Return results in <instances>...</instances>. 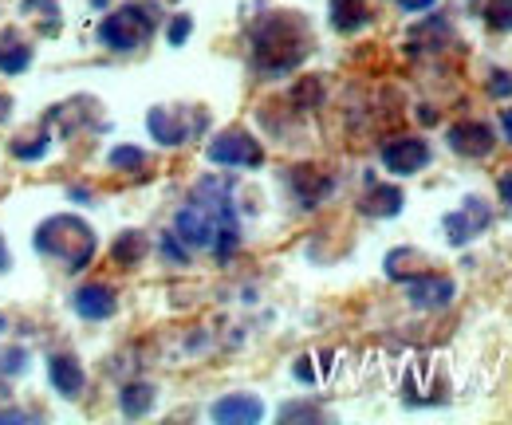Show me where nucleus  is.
Listing matches in <instances>:
<instances>
[{"label":"nucleus","mask_w":512,"mask_h":425,"mask_svg":"<svg viewBox=\"0 0 512 425\" xmlns=\"http://www.w3.org/2000/svg\"><path fill=\"white\" fill-rule=\"evenodd\" d=\"M312 52V32L296 12H272L253 28V67L264 79L292 75Z\"/></svg>","instance_id":"f257e3e1"},{"label":"nucleus","mask_w":512,"mask_h":425,"mask_svg":"<svg viewBox=\"0 0 512 425\" xmlns=\"http://www.w3.org/2000/svg\"><path fill=\"white\" fill-rule=\"evenodd\" d=\"M95 248H99L95 229L87 221H79L75 213H56L36 229V252L64 264L67 272H83L91 264Z\"/></svg>","instance_id":"f03ea898"},{"label":"nucleus","mask_w":512,"mask_h":425,"mask_svg":"<svg viewBox=\"0 0 512 425\" xmlns=\"http://www.w3.org/2000/svg\"><path fill=\"white\" fill-rule=\"evenodd\" d=\"M158 20H162L158 0H127L123 8H115V12H107L99 20V44L111 48V52H119V56L138 52L154 36Z\"/></svg>","instance_id":"7ed1b4c3"},{"label":"nucleus","mask_w":512,"mask_h":425,"mask_svg":"<svg viewBox=\"0 0 512 425\" xmlns=\"http://www.w3.org/2000/svg\"><path fill=\"white\" fill-rule=\"evenodd\" d=\"M209 162L213 166H225V170H256L264 166V146L256 142L249 130H221L213 142H209Z\"/></svg>","instance_id":"20e7f679"},{"label":"nucleus","mask_w":512,"mask_h":425,"mask_svg":"<svg viewBox=\"0 0 512 425\" xmlns=\"http://www.w3.org/2000/svg\"><path fill=\"white\" fill-rule=\"evenodd\" d=\"M489 221H493L489 205L481 197H465L461 209H453V213L442 217V229H446V241L453 248H461V244H469L473 237H481L489 229Z\"/></svg>","instance_id":"39448f33"},{"label":"nucleus","mask_w":512,"mask_h":425,"mask_svg":"<svg viewBox=\"0 0 512 425\" xmlns=\"http://www.w3.org/2000/svg\"><path fill=\"white\" fill-rule=\"evenodd\" d=\"M457 296V284L449 276H438V272H418L406 280V300L418 307V311H446Z\"/></svg>","instance_id":"423d86ee"},{"label":"nucleus","mask_w":512,"mask_h":425,"mask_svg":"<svg viewBox=\"0 0 512 425\" xmlns=\"http://www.w3.org/2000/svg\"><path fill=\"white\" fill-rule=\"evenodd\" d=\"M383 166L394 178H414L418 170L430 166V142H422V138H394V142H386Z\"/></svg>","instance_id":"0eeeda50"},{"label":"nucleus","mask_w":512,"mask_h":425,"mask_svg":"<svg viewBox=\"0 0 512 425\" xmlns=\"http://www.w3.org/2000/svg\"><path fill=\"white\" fill-rule=\"evenodd\" d=\"M446 142H449V150L461 154V158H489L493 146H497V134H493V126H485V122L465 119V122H457V126H449Z\"/></svg>","instance_id":"6e6552de"},{"label":"nucleus","mask_w":512,"mask_h":425,"mask_svg":"<svg viewBox=\"0 0 512 425\" xmlns=\"http://www.w3.org/2000/svg\"><path fill=\"white\" fill-rule=\"evenodd\" d=\"M71 311H75L79 319L103 323V319H111V315L119 311V296H115L111 284H83V288H75V296H71Z\"/></svg>","instance_id":"1a4fd4ad"},{"label":"nucleus","mask_w":512,"mask_h":425,"mask_svg":"<svg viewBox=\"0 0 512 425\" xmlns=\"http://www.w3.org/2000/svg\"><path fill=\"white\" fill-rule=\"evenodd\" d=\"M288 189H292V197H296L304 209H316V205H323V201L335 193V178L316 170V166H296V170L288 174Z\"/></svg>","instance_id":"9d476101"},{"label":"nucleus","mask_w":512,"mask_h":425,"mask_svg":"<svg viewBox=\"0 0 512 425\" xmlns=\"http://www.w3.org/2000/svg\"><path fill=\"white\" fill-rule=\"evenodd\" d=\"M209 418L217 425H256L264 418V402L253 394H225L209 406Z\"/></svg>","instance_id":"9b49d317"},{"label":"nucleus","mask_w":512,"mask_h":425,"mask_svg":"<svg viewBox=\"0 0 512 425\" xmlns=\"http://www.w3.org/2000/svg\"><path fill=\"white\" fill-rule=\"evenodd\" d=\"M48 382L60 398H79L87 386V374L75 355H48Z\"/></svg>","instance_id":"f8f14e48"},{"label":"nucleus","mask_w":512,"mask_h":425,"mask_svg":"<svg viewBox=\"0 0 512 425\" xmlns=\"http://www.w3.org/2000/svg\"><path fill=\"white\" fill-rule=\"evenodd\" d=\"M146 126H150L154 142H162V146H182V142L190 138L186 119H182L178 111H170V107H154V111L146 115Z\"/></svg>","instance_id":"ddd939ff"},{"label":"nucleus","mask_w":512,"mask_h":425,"mask_svg":"<svg viewBox=\"0 0 512 425\" xmlns=\"http://www.w3.org/2000/svg\"><path fill=\"white\" fill-rule=\"evenodd\" d=\"M402 205H406V197H402V189L398 185H383L371 178V189L363 193V201H359V209L367 213V217H398L402 213Z\"/></svg>","instance_id":"4468645a"},{"label":"nucleus","mask_w":512,"mask_h":425,"mask_svg":"<svg viewBox=\"0 0 512 425\" xmlns=\"http://www.w3.org/2000/svg\"><path fill=\"white\" fill-rule=\"evenodd\" d=\"M327 16H331V28L335 32L351 36V32H359V28L371 24V4L367 0H331L327 4Z\"/></svg>","instance_id":"2eb2a0df"},{"label":"nucleus","mask_w":512,"mask_h":425,"mask_svg":"<svg viewBox=\"0 0 512 425\" xmlns=\"http://www.w3.org/2000/svg\"><path fill=\"white\" fill-rule=\"evenodd\" d=\"M154 398H158V390L150 382H130V386H123V394H119V410L127 418H146L154 410Z\"/></svg>","instance_id":"dca6fc26"},{"label":"nucleus","mask_w":512,"mask_h":425,"mask_svg":"<svg viewBox=\"0 0 512 425\" xmlns=\"http://www.w3.org/2000/svg\"><path fill=\"white\" fill-rule=\"evenodd\" d=\"M146 252H150V244H146L142 233H134V229L119 233V241L111 244V260H115L119 268H134V264H142V256H146Z\"/></svg>","instance_id":"f3484780"},{"label":"nucleus","mask_w":512,"mask_h":425,"mask_svg":"<svg viewBox=\"0 0 512 425\" xmlns=\"http://www.w3.org/2000/svg\"><path fill=\"white\" fill-rule=\"evenodd\" d=\"M32 67V48L16 36H4L0 40V75H20Z\"/></svg>","instance_id":"a211bd4d"},{"label":"nucleus","mask_w":512,"mask_h":425,"mask_svg":"<svg viewBox=\"0 0 512 425\" xmlns=\"http://www.w3.org/2000/svg\"><path fill=\"white\" fill-rule=\"evenodd\" d=\"M418 260H426L422 252H414V248H394L390 256H386V276L390 280H410V276H418V268H410V264H418ZM426 272V268H422Z\"/></svg>","instance_id":"6ab92c4d"},{"label":"nucleus","mask_w":512,"mask_h":425,"mask_svg":"<svg viewBox=\"0 0 512 425\" xmlns=\"http://www.w3.org/2000/svg\"><path fill=\"white\" fill-rule=\"evenodd\" d=\"M107 166H111V170H123V174L142 170V166H146V150H142V146H115V150L107 154Z\"/></svg>","instance_id":"aec40b11"},{"label":"nucleus","mask_w":512,"mask_h":425,"mask_svg":"<svg viewBox=\"0 0 512 425\" xmlns=\"http://www.w3.org/2000/svg\"><path fill=\"white\" fill-rule=\"evenodd\" d=\"M48 150H52V134H48V130H44V134H36V138H24V142H16V146H12V154H16L20 162H40Z\"/></svg>","instance_id":"412c9836"},{"label":"nucleus","mask_w":512,"mask_h":425,"mask_svg":"<svg viewBox=\"0 0 512 425\" xmlns=\"http://www.w3.org/2000/svg\"><path fill=\"white\" fill-rule=\"evenodd\" d=\"M485 24L493 32H512V0H489L485 4Z\"/></svg>","instance_id":"4be33fe9"},{"label":"nucleus","mask_w":512,"mask_h":425,"mask_svg":"<svg viewBox=\"0 0 512 425\" xmlns=\"http://www.w3.org/2000/svg\"><path fill=\"white\" fill-rule=\"evenodd\" d=\"M292 99H296L300 107H316V103L323 99V83L320 79H300L296 91H292Z\"/></svg>","instance_id":"5701e85b"},{"label":"nucleus","mask_w":512,"mask_h":425,"mask_svg":"<svg viewBox=\"0 0 512 425\" xmlns=\"http://www.w3.org/2000/svg\"><path fill=\"white\" fill-rule=\"evenodd\" d=\"M24 370H28V351H24V347H8V351L0 355V374L12 378V374H24Z\"/></svg>","instance_id":"b1692460"},{"label":"nucleus","mask_w":512,"mask_h":425,"mask_svg":"<svg viewBox=\"0 0 512 425\" xmlns=\"http://www.w3.org/2000/svg\"><path fill=\"white\" fill-rule=\"evenodd\" d=\"M190 32H193L190 16H174V20H170V28H166V40H170V48H182V44L190 40Z\"/></svg>","instance_id":"393cba45"},{"label":"nucleus","mask_w":512,"mask_h":425,"mask_svg":"<svg viewBox=\"0 0 512 425\" xmlns=\"http://www.w3.org/2000/svg\"><path fill=\"white\" fill-rule=\"evenodd\" d=\"M292 374H296V382H304V386H316V382L323 378L320 366H316V359H312V355L296 359V366H292Z\"/></svg>","instance_id":"a878e982"},{"label":"nucleus","mask_w":512,"mask_h":425,"mask_svg":"<svg viewBox=\"0 0 512 425\" xmlns=\"http://www.w3.org/2000/svg\"><path fill=\"white\" fill-rule=\"evenodd\" d=\"M162 256H166V260L186 264V260H190V248L178 241V233H166V237H162Z\"/></svg>","instance_id":"bb28decb"},{"label":"nucleus","mask_w":512,"mask_h":425,"mask_svg":"<svg viewBox=\"0 0 512 425\" xmlns=\"http://www.w3.org/2000/svg\"><path fill=\"white\" fill-rule=\"evenodd\" d=\"M296 418H304V422H320L323 410H316V406H300V402L280 410V422H296Z\"/></svg>","instance_id":"cd10ccee"},{"label":"nucleus","mask_w":512,"mask_h":425,"mask_svg":"<svg viewBox=\"0 0 512 425\" xmlns=\"http://www.w3.org/2000/svg\"><path fill=\"white\" fill-rule=\"evenodd\" d=\"M489 95H493V99H509L512 71H493V75H489Z\"/></svg>","instance_id":"c85d7f7f"},{"label":"nucleus","mask_w":512,"mask_h":425,"mask_svg":"<svg viewBox=\"0 0 512 425\" xmlns=\"http://www.w3.org/2000/svg\"><path fill=\"white\" fill-rule=\"evenodd\" d=\"M20 12H24V16H28V12H48V16L60 20V4H56V0H20Z\"/></svg>","instance_id":"c756f323"},{"label":"nucleus","mask_w":512,"mask_h":425,"mask_svg":"<svg viewBox=\"0 0 512 425\" xmlns=\"http://www.w3.org/2000/svg\"><path fill=\"white\" fill-rule=\"evenodd\" d=\"M430 4H434V0H398V8H402V12H426Z\"/></svg>","instance_id":"7c9ffc66"},{"label":"nucleus","mask_w":512,"mask_h":425,"mask_svg":"<svg viewBox=\"0 0 512 425\" xmlns=\"http://www.w3.org/2000/svg\"><path fill=\"white\" fill-rule=\"evenodd\" d=\"M497 189H501V201L512 209V174H501V182H497Z\"/></svg>","instance_id":"2f4dec72"},{"label":"nucleus","mask_w":512,"mask_h":425,"mask_svg":"<svg viewBox=\"0 0 512 425\" xmlns=\"http://www.w3.org/2000/svg\"><path fill=\"white\" fill-rule=\"evenodd\" d=\"M32 414H24V410H0V422H28Z\"/></svg>","instance_id":"473e14b6"},{"label":"nucleus","mask_w":512,"mask_h":425,"mask_svg":"<svg viewBox=\"0 0 512 425\" xmlns=\"http://www.w3.org/2000/svg\"><path fill=\"white\" fill-rule=\"evenodd\" d=\"M501 130H505V142H512V107L501 111Z\"/></svg>","instance_id":"72a5a7b5"},{"label":"nucleus","mask_w":512,"mask_h":425,"mask_svg":"<svg viewBox=\"0 0 512 425\" xmlns=\"http://www.w3.org/2000/svg\"><path fill=\"white\" fill-rule=\"evenodd\" d=\"M0 272H8V244L0 241Z\"/></svg>","instance_id":"f704fd0d"},{"label":"nucleus","mask_w":512,"mask_h":425,"mask_svg":"<svg viewBox=\"0 0 512 425\" xmlns=\"http://www.w3.org/2000/svg\"><path fill=\"white\" fill-rule=\"evenodd\" d=\"M91 4H95V8H103V4H107V0H91Z\"/></svg>","instance_id":"c9c22d12"}]
</instances>
